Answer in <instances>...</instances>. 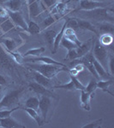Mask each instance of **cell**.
Masks as SVG:
<instances>
[{
	"instance_id": "44",
	"label": "cell",
	"mask_w": 114,
	"mask_h": 128,
	"mask_svg": "<svg viewBox=\"0 0 114 128\" xmlns=\"http://www.w3.org/2000/svg\"><path fill=\"white\" fill-rule=\"evenodd\" d=\"M69 73H70V75H72V76H75V77H76V76L79 74V72L78 71H76V69L74 68H70V69H69Z\"/></svg>"
},
{
	"instance_id": "29",
	"label": "cell",
	"mask_w": 114,
	"mask_h": 128,
	"mask_svg": "<svg viewBox=\"0 0 114 128\" xmlns=\"http://www.w3.org/2000/svg\"><path fill=\"white\" fill-rule=\"evenodd\" d=\"M41 32L40 26L39 24H37L36 22L34 20H30L28 22V32L31 35L38 34Z\"/></svg>"
},
{
	"instance_id": "28",
	"label": "cell",
	"mask_w": 114,
	"mask_h": 128,
	"mask_svg": "<svg viewBox=\"0 0 114 128\" xmlns=\"http://www.w3.org/2000/svg\"><path fill=\"white\" fill-rule=\"evenodd\" d=\"M112 84V80H99L97 81V88L100 89V90H104L105 92H108L113 96V94L111 92H110L108 90V88Z\"/></svg>"
},
{
	"instance_id": "30",
	"label": "cell",
	"mask_w": 114,
	"mask_h": 128,
	"mask_svg": "<svg viewBox=\"0 0 114 128\" xmlns=\"http://www.w3.org/2000/svg\"><path fill=\"white\" fill-rule=\"evenodd\" d=\"M66 7H67V4L65 1H60L58 2L56 4V5L52 8V10H51V14H56V15H63L65 13V11L66 10Z\"/></svg>"
},
{
	"instance_id": "46",
	"label": "cell",
	"mask_w": 114,
	"mask_h": 128,
	"mask_svg": "<svg viewBox=\"0 0 114 128\" xmlns=\"http://www.w3.org/2000/svg\"><path fill=\"white\" fill-rule=\"evenodd\" d=\"M7 1H9V0H0V5H3L4 4L6 3Z\"/></svg>"
},
{
	"instance_id": "1",
	"label": "cell",
	"mask_w": 114,
	"mask_h": 128,
	"mask_svg": "<svg viewBox=\"0 0 114 128\" xmlns=\"http://www.w3.org/2000/svg\"><path fill=\"white\" fill-rule=\"evenodd\" d=\"M28 69L34 70L41 74H43L45 77L49 79H52L55 77L58 74L63 71L69 72V69L66 67H62V66L54 65V64H46V63H40V64H27Z\"/></svg>"
},
{
	"instance_id": "39",
	"label": "cell",
	"mask_w": 114,
	"mask_h": 128,
	"mask_svg": "<svg viewBox=\"0 0 114 128\" xmlns=\"http://www.w3.org/2000/svg\"><path fill=\"white\" fill-rule=\"evenodd\" d=\"M66 28H71L76 31V29H78V24H77V20L76 18H69L66 20Z\"/></svg>"
},
{
	"instance_id": "42",
	"label": "cell",
	"mask_w": 114,
	"mask_h": 128,
	"mask_svg": "<svg viewBox=\"0 0 114 128\" xmlns=\"http://www.w3.org/2000/svg\"><path fill=\"white\" fill-rule=\"evenodd\" d=\"M42 4L45 6V8H49V9H51L56 5V4L59 2V0H41Z\"/></svg>"
},
{
	"instance_id": "9",
	"label": "cell",
	"mask_w": 114,
	"mask_h": 128,
	"mask_svg": "<svg viewBox=\"0 0 114 128\" xmlns=\"http://www.w3.org/2000/svg\"><path fill=\"white\" fill-rule=\"evenodd\" d=\"M51 106V101L49 96L42 95L40 98V104H39V110L40 111V115L42 119L45 120Z\"/></svg>"
},
{
	"instance_id": "2",
	"label": "cell",
	"mask_w": 114,
	"mask_h": 128,
	"mask_svg": "<svg viewBox=\"0 0 114 128\" xmlns=\"http://www.w3.org/2000/svg\"><path fill=\"white\" fill-rule=\"evenodd\" d=\"M80 12L82 13L85 17L96 20H103V22L110 20L111 22H112L114 17L112 8H97L92 10H80Z\"/></svg>"
},
{
	"instance_id": "8",
	"label": "cell",
	"mask_w": 114,
	"mask_h": 128,
	"mask_svg": "<svg viewBox=\"0 0 114 128\" xmlns=\"http://www.w3.org/2000/svg\"><path fill=\"white\" fill-rule=\"evenodd\" d=\"M9 11V10H8ZM9 17L11 19L13 23L16 26H19L21 29L28 32V22H26L25 18L23 17L22 14L20 11L18 12H12L9 11Z\"/></svg>"
},
{
	"instance_id": "20",
	"label": "cell",
	"mask_w": 114,
	"mask_h": 128,
	"mask_svg": "<svg viewBox=\"0 0 114 128\" xmlns=\"http://www.w3.org/2000/svg\"><path fill=\"white\" fill-rule=\"evenodd\" d=\"M93 63H94V67L95 71H96L97 74H98L99 77V80H107L109 78V76H111V74L105 69V68L103 67V66L101 65V64L99 63L95 58L94 59Z\"/></svg>"
},
{
	"instance_id": "38",
	"label": "cell",
	"mask_w": 114,
	"mask_h": 128,
	"mask_svg": "<svg viewBox=\"0 0 114 128\" xmlns=\"http://www.w3.org/2000/svg\"><path fill=\"white\" fill-rule=\"evenodd\" d=\"M60 45L63 46L64 48H65L67 50H72V49H76V47H77L76 44H74V43L70 42V40H66V38H62L61 42H60Z\"/></svg>"
},
{
	"instance_id": "6",
	"label": "cell",
	"mask_w": 114,
	"mask_h": 128,
	"mask_svg": "<svg viewBox=\"0 0 114 128\" xmlns=\"http://www.w3.org/2000/svg\"><path fill=\"white\" fill-rule=\"evenodd\" d=\"M111 2H99L95 0H81L79 10H92L97 8H105L111 5Z\"/></svg>"
},
{
	"instance_id": "12",
	"label": "cell",
	"mask_w": 114,
	"mask_h": 128,
	"mask_svg": "<svg viewBox=\"0 0 114 128\" xmlns=\"http://www.w3.org/2000/svg\"><path fill=\"white\" fill-rule=\"evenodd\" d=\"M94 94H89L87 92H85V90H81V95H80V102H81V107L82 108H84L87 111H90L91 106H90V102L91 99L94 98Z\"/></svg>"
},
{
	"instance_id": "49",
	"label": "cell",
	"mask_w": 114,
	"mask_h": 128,
	"mask_svg": "<svg viewBox=\"0 0 114 128\" xmlns=\"http://www.w3.org/2000/svg\"><path fill=\"white\" fill-rule=\"evenodd\" d=\"M1 92H2V86H0V94H1Z\"/></svg>"
},
{
	"instance_id": "41",
	"label": "cell",
	"mask_w": 114,
	"mask_h": 128,
	"mask_svg": "<svg viewBox=\"0 0 114 128\" xmlns=\"http://www.w3.org/2000/svg\"><path fill=\"white\" fill-rule=\"evenodd\" d=\"M114 57L112 55L108 56V68H109V74L111 76L114 74Z\"/></svg>"
},
{
	"instance_id": "47",
	"label": "cell",
	"mask_w": 114,
	"mask_h": 128,
	"mask_svg": "<svg viewBox=\"0 0 114 128\" xmlns=\"http://www.w3.org/2000/svg\"><path fill=\"white\" fill-rule=\"evenodd\" d=\"M3 35H4V32H2V30H1V29H0V38H1V37L3 36Z\"/></svg>"
},
{
	"instance_id": "13",
	"label": "cell",
	"mask_w": 114,
	"mask_h": 128,
	"mask_svg": "<svg viewBox=\"0 0 114 128\" xmlns=\"http://www.w3.org/2000/svg\"><path fill=\"white\" fill-rule=\"evenodd\" d=\"M0 123L3 128H25L26 126L11 116L0 119Z\"/></svg>"
},
{
	"instance_id": "35",
	"label": "cell",
	"mask_w": 114,
	"mask_h": 128,
	"mask_svg": "<svg viewBox=\"0 0 114 128\" xmlns=\"http://www.w3.org/2000/svg\"><path fill=\"white\" fill-rule=\"evenodd\" d=\"M97 89V81L95 80V79H91L90 81L88 82V86H85V92H87L89 94H94V90Z\"/></svg>"
},
{
	"instance_id": "7",
	"label": "cell",
	"mask_w": 114,
	"mask_h": 128,
	"mask_svg": "<svg viewBox=\"0 0 114 128\" xmlns=\"http://www.w3.org/2000/svg\"><path fill=\"white\" fill-rule=\"evenodd\" d=\"M54 89H64L67 90H85V86L82 84V82L75 76L70 75V81L67 84H63L60 86H53Z\"/></svg>"
},
{
	"instance_id": "34",
	"label": "cell",
	"mask_w": 114,
	"mask_h": 128,
	"mask_svg": "<svg viewBox=\"0 0 114 128\" xmlns=\"http://www.w3.org/2000/svg\"><path fill=\"white\" fill-rule=\"evenodd\" d=\"M1 42L5 45V49L9 50L10 51H14L16 49V47H17V43L10 38H3Z\"/></svg>"
},
{
	"instance_id": "24",
	"label": "cell",
	"mask_w": 114,
	"mask_h": 128,
	"mask_svg": "<svg viewBox=\"0 0 114 128\" xmlns=\"http://www.w3.org/2000/svg\"><path fill=\"white\" fill-rule=\"evenodd\" d=\"M56 35H57V32L54 30H47L45 31L44 34V38L45 41H46L48 46L50 47V49H51V50H52L53 43H54Z\"/></svg>"
},
{
	"instance_id": "17",
	"label": "cell",
	"mask_w": 114,
	"mask_h": 128,
	"mask_svg": "<svg viewBox=\"0 0 114 128\" xmlns=\"http://www.w3.org/2000/svg\"><path fill=\"white\" fill-rule=\"evenodd\" d=\"M76 20H77L78 28L90 31V32H94V34L95 35H97V36L99 35L96 26H95L94 25H93L90 22H88V20H84V19H79V18H76Z\"/></svg>"
},
{
	"instance_id": "33",
	"label": "cell",
	"mask_w": 114,
	"mask_h": 128,
	"mask_svg": "<svg viewBox=\"0 0 114 128\" xmlns=\"http://www.w3.org/2000/svg\"><path fill=\"white\" fill-rule=\"evenodd\" d=\"M45 51V47H39V48H34L30 49L27 51L26 53H24L23 56H40L44 53Z\"/></svg>"
},
{
	"instance_id": "15",
	"label": "cell",
	"mask_w": 114,
	"mask_h": 128,
	"mask_svg": "<svg viewBox=\"0 0 114 128\" xmlns=\"http://www.w3.org/2000/svg\"><path fill=\"white\" fill-rule=\"evenodd\" d=\"M28 89L31 92H34L35 93L39 95H45V96H52L51 92L49 90V89L45 88V86H41V84H38L37 82H31L28 84Z\"/></svg>"
},
{
	"instance_id": "14",
	"label": "cell",
	"mask_w": 114,
	"mask_h": 128,
	"mask_svg": "<svg viewBox=\"0 0 114 128\" xmlns=\"http://www.w3.org/2000/svg\"><path fill=\"white\" fill-rule=\"evenodd\" d=\"M25 61L31 62H40V63L54 64V65H59V66H62V67H66L65 64L56 61V60L51 58V57H48V56H35V57H32V58L25 59Z\"/></svg>"
},
{
	"instance_id": "18",
	"label": "cell",
	"mask_w": 114,
	"mask_h": 128,
	"mask_svg": "<svg viewBox=\"0 0 114 128\" xmlns=\"http://www.w3.org/2000/svg\"><path fill=\"white\" fill-rule=\"evenodd\" d=\"M98 30L99 34H112L114 32V25L112 22H104L101 23H98L97 26H95Z\"/></svg>"
},
{
	"instance_id": "50",
	"label": "cell",
	"mask_w": 114,
	"mask_h": 128,
	"mask_svg": "<svg viewBox=\"0 0 114 128\" xmlns=\"http://www.w3.org/2000/svg\"><path fill=\"white\" fill-rule=\"evenodd\" d=\"M0 127H2V126H1V123H0Z\"/></svg>"
},
{
	"instance_id": "19",
	"label": "cell",
	"mask_w": 114,
	"mask_h": 128,
	"mask_svg": "<svg viewBox=\"0 0 114 128\" xmlns=\"http://www.w3.org/2000/svg\"><path fill=\"white\" fill-rule=\"evenodd\" d=\"M63 38H66V40H70V42L74 43L76 46H79L82 44V42L80 41L79 38H77L76 34V31L71 29V28H66L65 29V32H64V36Z\"/></svg>"
},
{
	"instance_id": "43",
	"label": "cell",
	"mask_w": 114,
	"mask_h": 128,
	"mask_svg": "<svg viewBox=\"0 0 114 128\" xmlns=\"http://www.w3.org/2000/svg\"><path fill=\"white\" fill-rule=\"evenodd\" d=\"M0 17L1 18L9 17V11H8V10L2 5H0Z\"/></svg>"
},
{
	"instance_id": "26",
	"label": "cell",
	"mask_w": 114,
	"mask_h": 128,
	"mask_svg": "<svg viewBox=\"0 0 114 128\" xmlns=\"http://www.w3.org/2000/svg\"><path fill=\"white\" fill-rule=\"evenodd\" d=\"M15 26H16V25L13 23L11 19L9 17L0 24V29L2 30L4 34H7V32H9L10 31H11L12 29H14Z\"/></svg>"
},
{
	"instance_id": "4",
	"label": "cell",
	"mask_w": 114,
	"mask_h": 128,
	"mask_svg": "<svg viewBox=\"0 0 114 128\" xmlns=\"http://www.w3.org/2000/svg\"><path fill=\"white\" fill-rule=\"evenodd\" d=\"M23 92V88H20L17 90H13L4 96L0 100V109L3 108H10L14 104H16L19 100L20 94Z\"/></svg>"
},
{
	"instance_id": "51",
	"label": "cell",
	"mask_w": 114,
	"mask_h": 128,
	"mask_svg": "<svg viewBox=\"0 0 114 128\" xmlns=\"http://www.w3.org/2000/svg\"><path fill=\"white\" fill-rule=\"evenodd\" d=\"M62 1H65V0H62Z\"/></svg>"
},
{
	"instance_id": "21",
	"label": "cell",
	"mask_w": 114,
	"mask_h": 128,
	"mask_svg": "<svg viewBox=\"0 0 114 128\" xmlns=\"http://www.w3.org/2000/svg\"><path fill=\"white\" fill-rule=\"evenodd\" d=\"M12 59H10L9 57V55L5 52V50L4 49H2L0 47V64L2 67L6 68L8 69H10V68H12Z\"/></svg>"
},
{
	"instance_id": "3",
	"label": "cell",
	"mask_w": 114,
	"mask_h": 128,
	"mask_svg": "<svg viewBox=\"0 0 114 128\" xmlns=\"http://www.w3.org/2000/svg\"><path fill=\"white\" fill-rule=\"evenodd\" d=\"M92 51L94 58L106 70V68H108V62H107L108 61V52H107L105 46L101 44L99 42V40H95Z\"/></svg>"
},
{
	"instance_id": "37",
	"label": "cell",
	"mask_w": 114,
	"mask_h": 128,
	"mask_svg": "<svg viewBox=\"0 0 114 128\" xmlns=\"http://www.w3.org/2000/svg\"><path fill=\"white\" fill-rule=\"evenodd\" d=\"M103 124V119H98L96 120H94L92 122H89L86 125L82 126V128H99L102 126Z\"/></svg>"
},
{
	"instance_id": "36",
	"label": "cell",
	"mask_w": 114,
	"mask_h": 128,
	"mask_svg": "<svg viewBox=\"0 0 114 128\" xmlns=\"http://www.w3.org/2000/svg\"><path fill=\"white\" fill-rule=\"evenodd\" d=\"M21 107H15V108H12L10 109H5V110H0V119L3 118H7L10 117L12 114V113H14L15 111L20 109Z\"/></svg>"
},
{
	"instance_id": "40",
	"label": "cell",
	"mask_w": 114,
	"mask_h": 128,
	"mask_svg": "<svg viewBox=\"0 0 114 128\" xmlns=\"http://www.w3.org/2000/svg\"><path fill=\"white\" fill-rule=\"evenodd\" d=\"M78 59V56L76 53V49H72L68 50V54L66 56L65 60H70V61H73V60Z\"/></svg>"
},
{
	"instance_id": "27",
	"label": "cell",
	"mask_w": 114,
	"mask_h": 128,
	"mask_svg": "<svg viewBox=\"0 0 114 128\" xmlns=\"http://www.w3.org/2000/svg\"><path fill=\"white\" fill-rule=\"evenodd\" d=\"M39 104H40V99L37 96H30L25 102V107L30 108L34 110H39Z\"/></svg>"
},
{
	"instance_id": "32",
	"label": "cell",
	"mask_w": 114,
	"mask_h": 128,
	"mask_svg": "<svg viewBox=\"0 0 114 128\" xmlns=\"http://www.w3.org/2000/svg\"><path fill=\"white\" fill-rule=\"evenodd\" d=\"M5 50V52L7 53L8 55L10 56V57H11V59L13 60L14 62H17L18 64H22L23 62H25V59H24V56H22L19 53H16V52H14V51H10L9 50L7 49H4Z\"/></svg>"
},
{
	"instance_id": "31",
	"label": "cell",
	"mask_w": 114,
	"mask_h": 128,
	"mask_svg": "<svg viewBox=\"0 0 114 128\" xmlns=\"http://www.w3.org/2000/svg\"><path fill=\"white\" fill-rule=\"evenodd\" d=\"M99 42L102 45L104 46H109L112 44V41H113V37L112 34H103L100 35L99 38Z\"/></svg>"
},
{
	"instance_id": "23",
	"label": "cell",
	"mask_w": 114,
	"mask_h": 128,
	"mask_svg": "<svg viewBox=\"0 0 114 128\" xmlns=\"http://www.w3.org/2000/svg\"><path fill=\"white\" fill-rule=\"evenodd\" d=\"M66 28V20L64 23L63 26L61 28V29L59 32L56 35V38H55V40H54V43H53V48H52V50H51V53L54 54L58 51L59 50V46H60V42H61L62 38H63V36H64V32H65V29Z\"/></svg>"
},
{
	"instance_id": "25",
	"label": "cell",
	"mask_w": 114,
	"mask_h": 128,
	"mask_svg": "<svg viewBox=\"0 0 114 128\" xmlns=\"http://www.w3.org/2000/svg\"><path fill=\"white\" fill-rule=\"evenodd\" d=\"M59 16L58 15H56V14H51V15H50L47 16L46 18H45L44 20H43L42 23H41V26H40V29L41 28H43V29H45V28H49V26H51L52 24H54L56 22H57L58 20H59Z\"/></svg>"
},
{
	"instance_id": "16",
	"label": "cell",
	"mask_w": 114,
	"mask_h": 128,
	"mask_svg": "<svg viewBox=\"0 0 114 128\" xmlns=\"http://www.w3.org/2000/svg\"><path fill=\"white\" fill-rule=\"evenodd\" d=\"M23 3L24 0H9V1L5 3L2 6L5 7L9 11L18 12L21 11V10H22Z\"/></svg>"
},
{
	"instance_id": "22",
	"label": "cell",
	"mask_w": 114,
	"mask_h": 128,
	"mask_svg": "<svg viewBox=\"0 0 114 128\" xmlns=\"http://www.w3.org/2000/svg\"><path fill=\"white\" fill-rule=\"evenodd\" d=\"M24 110L26 111L27 114H28L29 115L31 118L34 120L35 122L38 124L39 126H41L44 125L45 120L42 119L41 115L39 114V113H38V111H37V110H34V109L30 108H26V107L24 108Z\"/></svg>"
},
{
	"instance_id": "11",
	"label": "cell",
	"mask_w": 114,
	"mask_h": 128,
	"mask_svg": "<svg viewBox=\"0 0 114 128\" xmlns=\"http://www.w3.org/2000/svg\"><path fill=\"white\" fill-rule=\"evenodd\" d=\"M94 44V40H89L85 43H82L81 45L76 47V53H77L78 58H81L82 56L86 55L87 53L89 52L90 50H92Z\"/></svg>"
},
{
	"instance_id": "10",
	"label": "cell",
	"mask_w": 114,
	"mask_h": 128,
	"mask_svg": "<svg viewBox=\"0 0 114 128\" xmlns=\"http://www.w3.org/2000/svg\"><path fill=\"white\" fill-rule=\"evenodd\" d=\"M29 70L31 71V73L33 74V75H34V79L35 80V82H37V83L41 84V86H45V87L47 89L52 87V86H51V79H49V78L45 77L43 74H41L40 73H39V72H37V71H34V70H31V69Z\"/></svg>"
},
{
	"instance_id": "45",
	"label": "cell",
	"mask_w": 114,
	"mask_h": 128,
	"mask_svg": "<svg viewBox=\"0 0 114 128\" xmlns=\"http://www.w3.org/2000/svg\"><path fill=\"white\" fill-rule=\"evenodd\" d=\"M5 84H6V80L5 79V77L0 75V86H4Z\"/></svg>"
},
{
	"instance_id": "48",
	"label": "cell",
	"mask_w": 114,
	"mask_h": 128,
	"mask_svg": "<svg viewBox=\"0 0 114 128\" xmlns=\"http://www.w3.org/2000/svg\"><path fill=\"white\" fill-rule=\"evenodd\" d=\"M95 1H99V2H105L106 0H95Z\"/></svg>"
},
{
	"instance_id": "5",
	"label": "cell",
	"mask_w": 114,
	"mask_h": 128,
	"mask_svg": "<svg viewBox=\"0 0 114 128\" xmlns=\"http://www.w3.org/2000/svg\"><path fill=\"white\" fill-rule=\"evenodd\" d=\"M28 15L30 20L32 18H35L39 16L40 14L46 10L45 6L43 4L41 0H30L28 4Z\"/></svg>"
}]
</instances>
